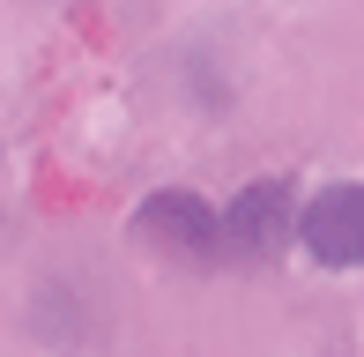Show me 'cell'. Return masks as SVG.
<instances>
[{
  "instance_id": "cell-2",
  "label": "cell",
  "mask_w": 364,
  "mask_h": 357,
  "mask_svg": "<svg viewBox=\"0 0 364 357\" xmlns=\"http://www.w3.org/2000/svg\"><path fill=\"white\" fill-rule=\"evenodd\" d=\"M297 186L290 178H253V186H238L230 193V208H223V261H238V268H260V261H275V253L297 238Z\"/></svg>"
},
{
  "instance_id": "cell-3",
  "label": "cell",
  "mask_w": 364,
  "mask_h": 357,
  "mask_svg": "<svg viewBox=\"0 0 364 357\" xmlns=\"http://www.w3.org/2000/svg\"><path fill=\"white\" fill-rule=\"evenodd\" d=\"M297 246L320 268H364V178H335L312 193L297 216Z\"/></svg>"
},
{
  "instance_id": "cell-1",
  "label": "cell",
  "mask_w": 364,
  "mask_h": 357,
  "mask_svg": "<svg viewBox=\"0 0 364 357\" xmlns=\"http://www.w3.org/2000/svg\"><path fill=\"white\" fill-rule=\"evenodd\" d=\"M134 246L141 253H156V261H178V268H208V261H223V208H208L201 193H186V186H164V193H149V201L134 208Z\"/></svg>"
}]
</instances>
